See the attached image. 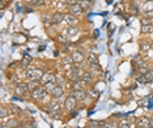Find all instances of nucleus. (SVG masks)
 <instances>
[{
    "label": "nucleus",
    "instance_id": "nucleus-25",
    "mask_svg": "<svg viewBox=\"0 0 153 128\" xmlns=\"http://www.w3.org/2000/svg\"><path fill=\"white\" fill-rule=\"evenodd\" d=\"M88 63H89V64H93V63H98L97 55L93 54V52H90V54L88 55Z\"/></svg>",
    "mask_w": 153,
    "mask_h": 128
},
{
    "label": "nucleus",
    "instance_id": "nucleus-10",
    "mask_svg": "<svg viewBox=\"0 0 153 128\" xmlns=\"http://www.w3.org/2000/svg\"><path fill=\"white\" fill-rule=\"evenodd\" d=\"M72 59H73V62L75 63H81L82 60H84V52L81 51V50H79V51H75V52H72Z\"/></svg>",
    "mask_w": 153,
    "mask_h": 128
},
{
    "label": "nucleus",
    "instance_id": "nucleus-17",
    "mask_svg": "<svg viewBox=\"0 0 153 128\" xmlns=\"http://www.w3.org/2000/svg\"><path fill=\"white\" fill-rule=\"evenodd\" d=\"M152 47L149 41H140V50L141 51H148V50Z\"/></svg>",
    "mask_w": 153,
    "mask_h": 128
},
{
    "label": "nucleus",
    "instance_id": "nucleus-11",
    "mask_svg": "<svg viewBox=\"0 0 153 128\" xmlns=\"http://www.w3.org/2000/svg\"><path fill=\"white\" fill-rule=\"evenodd\" d=\"M26 90H28V85H26V84L20 82V84H17L16 89H15V93H16L17 95H24Z\"/></svg>",
    "mask_w": 153,
    "mask_h": 128
},
{
    "label": "nucleus",
    "instance_id": "nucleus-2",
    "mask_svg": "<svg viewBox=\"0 0 153 128\" xmlns=\"http://www.w3.org/2000/svg\"><path fill=\"white\" fill-rule=\"evenodd\" d=\"M81 75H82V72L80 69V67H77V65H72L71 69H68V72H67L68 78L72 81H76L79 78H81Z\"/></svg>",
    "mask_w": 153,
    "mask_h": 128
},
{
    "label": "nucleus",
    "instance_id": "nucleus-36",
    "mask_svg": "<svg viewBox=\"0 0 153 128\" xmlns=\"http://www.w3.org/2000/svg\"><path fill=\"white\" fill-rule=\"evenodd\" d=\"M145 18H149V20H153V10H149V12H145Z\"/></svg>",
    "mask_w": 153,
    "mask_h": 128
},
{
    "label": "nucleus",
    "instance_id": "nucleus-39",
    "mask_svg": "<svg viewBox=\"0 0 153 128\" xmlns=\"http://www.w3.org/2000/svg\"><path fill=\"white\" fill-rule=\"evenodd\" d=\"M26 128H37V124H35V122H32V123H26Z\"/></svg>",
    "mask_w": 153,
    "mask_h": 128
},
{
    "label": "nucleus",
    "instance_id": "nucleus-16",
    "mask_svg": "<svg viewBox=\"0 0 153 128\" xmlns=\"http://www.w3.org/2000/svg\"><path fill=\"white\" fill-rule=\"evenodd\" d=\"M28 85V90H35L37 88H39V84H38V81L37 80H32V81H29V82L26 84Z\"/></svg>",
    "mask_w": 153,
    "mask_h": 128
},
{
    "label": "nucleus",
    "instance_id": "nucleus-38",
    "mask_svg": "<svg viewBox=\"0 0 153 128\" xmlns=\"http://www.w3.org/2000/svg\"><path fill=\"white\" fill-rule=\"evenodd\" d=\"M148 24H152V22H150L149 18L143 17V18H141V25H148Z\"/></svg>",
    "mask_w": 153,
    "mask_h": 128
},
{
    "label": "nucleus",
    "instance_id": "nucleus-29",
    "mask_svg": "<svg viewBox=\"0 0 153 128\" xmlns=\"http://www.w3.org/2000/svg\"><path fill=\"white\" fill-rule=\"evenodd\" d=\"M102 125H103V123L102 122H90L89 123V127L88 128H102Z\"/></svg>",
    "mask_w": 153,
    "mask_h": 128
},
{
    "label": "nucleus",
    "instance_id": "nucleus-37",
    "mask_svg": "<svg viewBox=\"0 0 153 128\" xmlns=\"http://www.w3.org/2000/svg\"><path fill=\"white\" fill-rule=\"evenodd\" d=\"M66 3L71 7V5H75V4H79V0H66Z\"/></svg>",
    "mask_w": 153,
    "mask_h": 128
},
{
    "label": "nucleus",
    "instance_id": "nucleus-22",
    "mask_svg": "<svg viewBox=\"0 0 153 128\" xmlns=\"http://www.w3.org/2000/svg\"><path fill=\"white\" fill-rule=\"evenodd\" d=\"M118 125H119V128H134V125H132L128 120H124V119L120 120V122L118 123Z\"/></svg>",
    "mask_w": 153,
    "mask_h": 128
},
{
    "label": "nucleus",
    "instance_id": "nucleus-33",
    "mask_svg": "<svg viewBox=\"0 0 153 128\" xmlns=\"http://www.w3.org/2000/svg\"><path fill=\"white\" fill-rule=\"evenodd\" d=\"M58 39H59V42H62V43H68V38L66 37V34H63V35H59Z\"/></svg>",
    "mask_w": 153,
    "mask_h": 128
},
{
    "label": "nucleus",
    "instance_id": "nucleus-28",
    "mask_svg": "<svg viewBox=\"0 0 153 128\" xmlns=\"http://www.w3.org/2000/svg\"><path fill=\"white\" fill-rule=\"evenodd\" d=\"M87 93H88V97H90V98H97V97H98V91L97 90H96V89H89V90H88L87 91Z\"/></svg>",
    "mask_w": 153,
    "mask_h": 128
},
{
    "label": "nucleus",
    "instance_id": "nucleus-23",
    "mask_svg": "<svg viewBox=\"0 0 153 128\" xmlns=\"http://www.w3.org/2000/svg\"><path fill=\"white\" fill-rule=\"evenodd\" d=\"M55 86H56V82H47V84H45V85H43V88H45L46 91H47V93L50 94L51 91H53L54 89H55Z\"/></svg>",
    "mask_w": 153,
    "mask_h": 128
},
{
    "label": "nucleus",
    "instance_id": "nucleus-27",
    "mask_svg": "<svg viewBox=\"0 0 153 128\" xmlns=\"http://www.w3.org/2000/svg\"><path fill=\"white\" fill-rule=\"evenodd\" d=\"M8 109L11 110V111L13 112L15 115H20V114H21V110H20L19 107L16 106V104H9V107H8Z\"/></svg>",
    "mask_w": 153,
    "mask_h": 128
},
{
    "label": "nucleus",
    "instance_id": "nucleus-9",
    "mask_svg": "<svg viewBox=\"0 0 153 128\" xmlns=\"http://www.w3.org/2000/svg\"><path fill=\"white\" fill-rule=\"evenodd\" d=\"M82 12H84V9L81 8V5L80 4H75V5H71V7H69V13L73 15V16H76V17L81 15Z\"/></svg>",
    "mask_w": 153,
    "mask_h": 128
},
{
    "label": "nucleus",
    "instance_id": "nucleus-4",
    "mask_svg": "<svg viewBox=\"0 0 153 128\" xmlns=\"http://www.w3.org/2000/svg\"><path fill=\"white\" fill-rule=\"evenodd\" d=\"M87 95H88V93L85 90H72L71 91V97H73L76 101H79V102H81V101H84L85 98H87Z\"/></svg>",
    "mask_w": 153,
    "mask_h": 128
},
{
    "label": "nucleus",
    "instance_id": "nucleus-6",
    "mask_svg": "<svg viewBox=\"0 0 153 128\" xmlns=\"http://www.w3.org/2000/svg\"><path fill=\"white\" fill-rule=\"evenodd\" d=\"M64 13L62 12H55L53 16H51V22H53V25H58V24H62L64 21Z\"/></svg>",
    "mask_w": 153,
    "mask_h": 128
},
{
    "label": "nucleus",
    "instance_id": "nucleus-20",
    "mask_svg": "<svg viewBox=\"0 0 153 128\" xmlns=\"http://www.w3.org/2000/svg\"><path fill=\"white\" fill-rule=\"evenodd\" d=\"M77 33H79V28H77V26H69V28L67 29V35L68 37L76 35Z\"/></svg>",
    "mask_w": 153,
    "mask_h": 128
},
{
    "label": "nucleus",
    "instance_id": "nucleus-30",
    "mask_svg": "<svg viewBox=\"0 0 153 128\" xmlns=\"http://www.w3.org/2000/svg\"><path fill=\"white\" fill-rule=\"evenodd\" d=\"M148 67H147V64H144V63H141V64L139 65V72H140V75H145V73L148 72Z\"/></svg>",
    "mask_w": 153,
    "mask_h": 128
},
{
    "label": "nucleus",
    "instance_id": "nucleus-8",
    "mask_svg": "<svg viewBox=\"0 0 153 128\" xmlns=\"http://www.w3.org/2000/svg\"><path fill=\"white\" fill-rule=\"evenodd\" d=\"M76 99L73 98V97H68V98H66V102H64V106H66L67 110H69V111H72V110L76 107Z\"/></svg>",
    "mask_w": 153,
    "mask_h": 128
},
{
    "label": "nucleus",
    "instance_id": "nucleus-7",
    "mask_svg": "<svg viewBox=\"0 0 153 128\" xmlns=\"http://www.w3.org/2000/svg\"><path fill=\"white\" fill-rule=\"evenodd\" d=\"M63 22H66L68 26H76V24L79 22V21H77L76 16H73V15H71V13H68V15L64 16V21H63Z\"/></svg>",
    "mask_w": 153,
    "mask_h": 128
},
{
    "label": "nucleus",
    "instance_id": "nucleus-1",
    "mask_svg": "<svg viewBox=\"0 0 153 128\" xmlns=\"http://www.w3.org/2000/svg\"><path fill=\"white\" fill-rule=\"evenodd\" d=\"M43 71L39 69V68H30V69L26 71V78L29 81L32 80H41V77L43 76Z\"/></svg>",
    "mask_w": 153,
    "mask_h": 128
},
{
    "label": "nucleus",
    "instance_id": "nucleus-5",
    "mask_svg": "<svg viewBox=\"0 0 153 128\" xmlns=\"http://www.w3.org/2000/svg\"><path fill=\"white\" fill-rule=\"evenodd\" d=\"M56 81V76L54 75V73H51V72H46V73H43V76L41 77V82L45 85V84H47V82H55Z\"/></svg>",
    "mask_w": 153,
    "mask_h": 128
},
{
    "label": "nucleus",
    "instance_id": "nucleus-35",
    "mask_svg": "<svg viewBox=\"0 0 153 128\" xmlns=\"http://www.w3.org/2000/svg\"><path fill=\"white\" fill-rule=\"evenodd\" d=\"M11 81L12 82H15V84H20V78H19V76L17 75H13L11 77Z\"/></svg>",
    "mask_w": 153,
    "mask_h": 128
},
{
    "label": "nucleus",
    "instance_id": "nucleus-19",
    "mask_svg": "<svg viewBox=\"0 0 153 128\" xmlns=\"http://www.w3.org/2000/svg\"><path fill=\"white\" fill-rule=\"evenodd\" d=\"M79 4L81 5V8L84 10H89L90 7H92V1H90V0H81Z\"/></svg>",
    "mask_w": 153,
    "mask_h": 128
},
{
    "label": "nucleus",
    "instance_id": "nucleus-32",
    "mask_svg": "<svg viewBox=\"0 0 153 128\" xmlns=\"http://www.w3.org/2000/svg\"><path fill=\"white\" fill-rule=\"evenodd\" d=\"M144 76H145V78H147V81H148V82L153 81V71H152V69H149V71H148V72L145 73Z\"/></svg>",
    "mask_w": 153,
    "mask_h": 128
},
{
    "label": "nucleus",
    "instance_id": "nucleus-15",
    "mask_svg": "<svg viewBox=\"0 0 153 128\" xmlns=\"http://www.w3.org/2000/svg\"><path fill=\"white\" fill-rule=\"evenodd\" d=\"M84 84H85L84 80H82V78H79V80H76V81H72V88H73V90H81Z\"/></svg>",
    "mask_w": 153,
    "mask_h": 128
},
{
    "label": "nucleus",
    "instance_id": "nucleus-34",
    "mask_svg": "<svg viewBox=\"0 0 153 128\" xmlns=\"http://www.w3.org/2000/svg\"><path fill=\"white\" fill-rule=\"evenodd\" d=\"M73 62V59H72V56H68V57H66V59H63L62 60V64H64V65H67L68 63H72Z\"/></svg>",
    "mask_w": 153,
    "mask_h": 128
},
{
    "label": "nucleus",
    "instance_id": "nucleus-42",
    "mask_svg": "<svg viewBox=\"0 0 153 128\" xmlns=\"http://www.w3.org/2000/svg\"><path fill=\"white\" fill-rule=\"evenodd\" d=\"M148 128H153V127H152V125H149V127H148Z\"/></svg>",
    "mask_w": 153,
    "mask_h": 128
},
{
    "label": "nucleus",
    "instance_id": "nucleus-24",
    "mask_svg": "<svg viewBox=\"0 0 153 128\" xmlns=\"http://www.w3.org/2000/svg\"><path fill=\"white\" fill-rule=\"evenodd\" d=\"M33 57L29 54H24V60H22V68H26V64H30Z\"/></svg>",
    "mask_w": 153,
    "mask_h": 128
},
{
    "label": "nucleus",
    "instance_id": "nucleus-18",
    "mask_svg": "<svg viewBox=\"0 0 153 128\" xmlns=\"http://www.w3.org/2000/svg\"><path fill=\"white\" fill-rule=\"evenodd\" d=\"M141 33H143V34L153 33V24H148V25H143V26H141Z\"/></svg>",
    "mask_w": 153,
    "mask_h": 128
},
{
    "label": "nucleus",
    "instance_id": "nucleus-31",
    "mask_svg": "<svg viewBox=\"0 0 153 128\" xmlns=\"http://www.w3.org/2000/svg\"><path fill=\"white\" fill-rule=\"evenodd\" d=\"M89 69L90 72H98L100 71V65H98V63H93V64H89Z\"/></svg>",
    "mask_w": 153,
    "mask_h": 128
},
{
    "label": "nucleus",
    "instance_id": "nucleus-12",
    "mask_svg": "<svg viewBox=\"0 0 153 128\" xmlns=\"http://www.w3.org/2000/svg\"><path fill=\"white\" fill-rule=\"evenodd\" d=\"M63 93H64L63 88H62L60 85H56V86H55V89H54V90L51 91L50 94L54 97V98H60V97H63Z\"/></svg>",
    "mask_w": 153,
    "mask_h": 128
},
{
    "label": "nucleus",
    "instance_id": "nucleus-3",
    "mask_svg": "<svg viewBox=\"0 0 153 128\" xmlns=\"http://www.w3.org/2000/svg\"><path fill=\"white\" fill-rule=\"evenodd\" d=\"M47 91H46V89L43 88H37L35 90L32 91V98L34 99V101H41V99H43L46 95H47Z\"/></svg>",
    "mask_w": 153,
    "mask_h": 128
},
{
    "label": "nucleus",
    "instance_id": "nucleus-43",
    "mask_svg": "<svg viewBox=\"0 0 153 128\" xmlns=\"http://www.w3.org/2000/svg\"><path fill=\"white\" fill-rule=\"evenodd\" d=\"M152 1H153V0H152Z\"/></svg>",
    "mask_w": 153,
    "mask_h": 128
},
{
    "label": "nucleus",
    "instance_id": "nucleus-40",
    "mask_svg": "<svg viewBox=\"0 0 153 128\" xmlns=\"http://www.w3.org/2000/svg\"><path fill=\"white\" fill-rule=\"evenodd\" d=\"M56 82H58V84L63 82V77H60V76H56Z\"/></svg>",
    "mask_w": 153,
    "mask_h": 128
},
{
    "label": "nucleus",
    "instance_id": "nucleus-21",
    "mask_svg": "<svg viewBox=\"0 0 153 128\" xmlns=\"http://www.w3.org/2000/svg\"><path fill=\"white\" fill-rule=\"evenodd\" d=\"M19 127V120L17 119H9L8 122H7V128H17Z\"/></svg>",
    "mask_w": 153,
    "mask_h": 128
},
{
    "label": "nucleus",
    "instance_id": "nucleus-13",
    "mask_svg": "<svg viewBox=\"0 0 153 128\" xmlns=\"http://www.w3.org/2000/svg\"><path fill=\"white\" fill-rule=\"evenodd\" d=\"M81 78L84 80L85 84H90L93 81V73L90 71H84L81 75Z\"/></svg>",
    "mask_w": 153,
    "mask_h": 128
},
{
    "label": "nucleus",
    "instance_id": "nucleus-26",
    "mask_svg": "<svg viewBox=\"0 0 153 128\" xmlns=\"http://www.w3.org/2000/svg\"><path fill=\"white\" fill-rule=\"evenodd\" d=\"M143 9L145 12H149V10H153V1H147L143 4Z\"/></svg>",
    "mask_w": 153,
    "mask_h": 128
},
{
    "label": "nucleus",
    "instance_id": "nucleus-41",
    "mask_svg": "<svg viewBox=\"0 0 153 128\" xmlns=\"http://www.w3.org/2000/svg\"><path fill=\"white\" fill-rule=\"evenodd\" d=\"M111 1H113V0H107V3H111Z\"/></svg>",
    "mask_w": 153,
    "mask_h": 128
},
{
    "label": "nucleus",
    "instance_id": "nucleus-14",
    "mask_svg": "<svg viewBox=\"0 0 153 128\" xmlns=\"http://www.w3.org/2000/svg\"><path fill=\"white\" fill-rule=\"evenodd\" d=\"M150 125V120L148 118H141V119L137 122V127L136 128H148Z\"/></svg>",
    "mask_w": 153,
    "mask_h": 128
}]
</instances>
